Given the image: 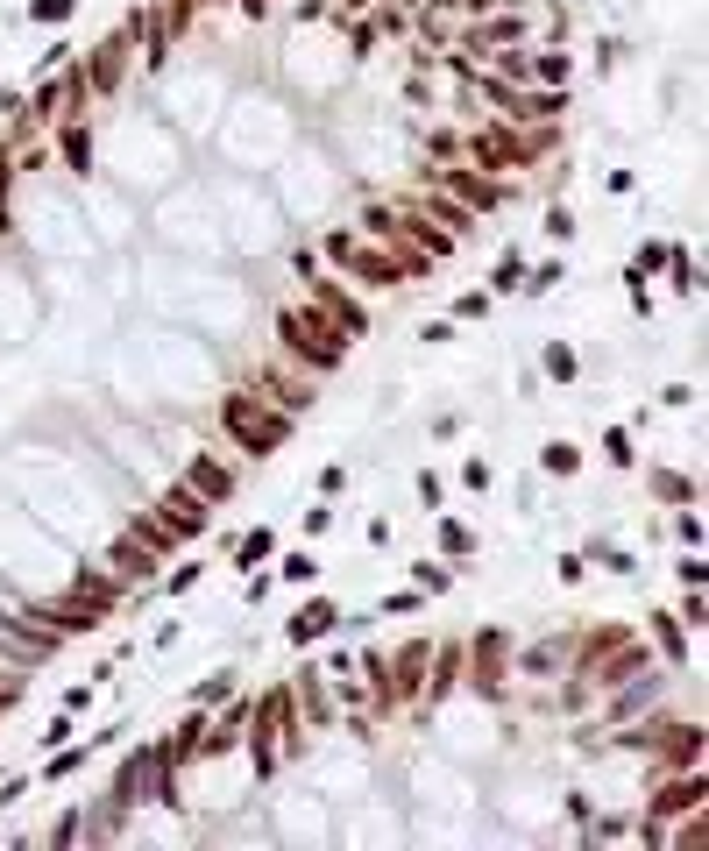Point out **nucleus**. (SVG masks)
<instances>
[{
	"label": "nucleus",
	"instance_id": "16",
	"mask_svg": "<svg viewBox=\"0 0 709 851\" xmlns=\"http://www.w3.org/2000/svg\"><path fill=\"white\" fill-rule=\"evenodd\" d=\"M568 284V263L554 256V263H525V284H518V298H546V291H561Z\"/></svg>",
	"mask_w": 709,
	"mask_h": 851
},
{
	"label": "nucleus",
	"instance_id": "23",
	"mask_svg": "<svg viewBox=\"0 0 709 851\" xmlns=\"http://www.w3.org/2000/svg\"><path fill=\"white\" fill-rule=\"evenodd\" d=\"M412 589H419V596H447V589H454V568H440V561H412Z\"/></svg>",
	"mask_w": 709,
	"mask_h": 851
},
{
	"label": "nucleus",
	"instance_id": "37",
	"mask_svg": "<svg viewBox=\"0 0 709 851\" xmlns=\"http://www.w3.org/2000/svg\"><path fill=\"white\" fill-rule=\"evenodd\" d=\"M419 603H426V596H419V589H398V596H383V603H376V610H390V617H412V610H419Z\"/></svg>",
	"mask_w": 709,
	"mask_h": 851
},
{
	"label": "nucleus",
	"instance_id": "17",
	"mask_svg": "<svg viewBox=\"0 0 709 851\" xmlns=\"http://www.w3.org/2000/svg\"><path fill=\"white\" fill-rule=\"evenodd\" d=\"M539 376H554V383H575V376H582L575 348H568V341H546V348H539Z\"/></svg>",
	"mask_w": 709,
	"mask_h": 851
},
{
	"label": "nucleus",
	"instance_id": "41",
	"mask_svg": "<svg viewBox=\"0 0 709 851\" xmlns=\"http://www.w3.org/2000/svg\"><path fill=\"white\" fill-rule=\"evenodd\" d=\"M78 837H86V816H64V823L50 830V844H78Z\"/></svg>",
	"mask_w": 709,
	"mask_h": 851
},
{
	"label": "nucleus",
	"instance_id": "34",
	"mask_svg": "<svg viewBox=\"0 0 709 851\" xmlns=\"http://www.w3.org/2000/svg\"><path fill=\"white\" fill-rule=\"evenodd\" d=\"M554 575H561V589H582V582H589V554H561Z\"/></svg>",
	"mask_w": 709,
	"mask_h": 851
},
{
	"label": "nucleus",
	"instance_id": "1",
	"mask_svg": "<svg viewBox=\"0 0 709 851\" xmlns=\"http://www.w3.org/2000/svg\"><path fill=\"white\" fill-rule=\"evenodd\" d=\"M348 334L320 313V305H291V313H277V362H298L312 376H334L348 362Z\"/></svg>",
	"mask_w": 709,
	"mask_h": 851
},
{
	"label": "nucleus",
	"instance_id": "19",
	"mask_svg": "<svg viewBox=\"0 0 709 851\" xmlns=\"http://www.w3.org/2000/svg\"><path fill=\"white\" fill-rule=\"evenodd\" d=\"M660 277H674V291H681V298H695V291H702V270H695V256H688L681 242L667 249V270H660Z\"/></svg>",
	"mask_w": 709,
	"mask_h": 851
},
{
	"label": "nucleus",
	"instance_id": "45",
	"mask_svg": "<svg viewBox=\"0 0 709 851\" xmlns=\"http://www.w3.org/2000/svg\"><path fill=\"white\" fill-rule=\"evenodd\" d=\"M270 8H277V0H242V15H249V22H263Z\"/></svg>",
	"mask_w": 709,
	"mask_h": 851
},
{
	"label": "nucleus",
	"instance_id": "4",
	"mask_svg": "<svg viewBox=\"0 0 709 851\" xmlns=\"http://www.w3.org/2000/svg\"><path fill=\"white\" fill-rule=\"evenodd\" d=\"M433 185H440V192H461V206L476 213V220H483V213H497V206L511 199L497 178H476V164H447V171H433Z\"/></svg>",
	"mask_w": 709,
	"mask_h": 851
},
{
	"label": "nucleus",
	"instance_id": "7",
	"mask_svg": "<svg viewBox=\"0 0 709 851\" xmlns=\"http://www.w3.org/2000/svg\"><path fill=\"white\" fill-rule=\"evenodd\" d=\"M156 518L171 525V539H199V532L213 525V504H206V497H192L185 483H171V490H164V511H156Z\"/></svg>",
	"mask_w": 709,
	"mask_h": 851
},
{
	"label": "nucleus",
	"instance_id": "29",
	"mask_svg": "<svg viewBox=\"0 0 709 851\" xmlns=\"http://www.w3.org/2000/svg\"><path fill=\"white\" fill-rule=\"evenodd\" d=\"M355 242H362L355 227H320V256H327V263H341V256L355 249Z\"/></svg>",
	"mask_w": 709,
	"mask_h": 851
},
{
	"label": "nucleus",
	"instance_id": "15",
	"mask_svg": "<svg viewBox=\"0 0 709 851\" xmlns=\"http://www.w3.org/2000/svg\"><path fill=\"white\" fill-rule=\"evenodd\" d=\"M646 483H653V497H660V504H702L695 476H681V469H653Z\"/></svg>",
	"mask_w": 709,
	"mask_h": 851
},
{
	"label": "nucleus",
	"instance_id": "43",
	"mask_svg": "<svg viewBox=\"0 0 709 851\" xmlns=\"http://www.w3.org/2000/svg\"><path fill=\"white\" fill-rule=\"evenodd\" d=\"M64 738H71V710H57V717L43 724V745H64Z\"/></svg>",
	"mask_w": 709,
	"mask_h": 851
},
{
	"label": "nucleus",
	"instance_id": "33",
	"mask_svg": "<svg viewBox=\"0 0 709 851\" xmlns=\"http://www.w3.org/2000/svg\"><path fill=\"white\" fill-rule=\"evenodd\" d=\"M674 539H681V547H702V511H695V504L674 511Z\"/></svg>",
	"mask_w": 709,
	"mask_h": 851
},
{
	"label": "nucleus",
	"instance_id": "22",
	"mask_svg": "<svg viewBox=\"0 0 709 851\" xmlns=\"http://www.w3.org/2000/svg\"><path fill=\"white\" fill-rule=\"evenodd\" d=\"M277 582H291V589H312V582H320V561H312V554L298 547V554H284V561H277Z\"/></svg>",
	"mask_w": 709,
	"mask_h": 851
},
{
	"label": "nucleus",
	"instance_id": "18",
	"mask_svg": "<svg viewBox=\"0 0 709 851\" xmlns=\"http://www.w3.org/2000/svg\"><path fill=\"white\" fill-rule=\"evenodd\" d=\"M589 568H610V575H639V554L617 547V539H596L589 547Z\"/></svg>",
	"mask_w": 709,
	"mask_h": 851
},
{
	"label": "nucleus",
	"instance_id": "20",
	"mask_svg": "<svg viewBox=\"0 0 709 851\" xmlns=\"http://www.w3.org/2000/svg\"><path fill=\"white\" fill-rule=\"evenodd\" d=\"M518 284H525V256H518V249H504V256L490 263V284H483V291L497 298V291H518Z\"/></svg>",
	"mask_w": 709,
	"mask_h": 851
},
{
	"label": "nucleus",
	"instance_id": "44",
	"mask_svg": "<svg viewBox=\"0 0 709 851\" xmlns=\"http://www.w3.org/2000/svg\"><path fill=\"white\" fill-rule=\"evenodd\" d=\"M497 8H511V0H454V15H497Z\"/></svg>",
	"mask_w": 709,
	"mask_h": 851
},
{
	"label": "nucleus",
	"instance_id": "24",
	"mask_svg": "<svg viewBox=\"0 0 709 851\" xmlns=\"http://www.w3.org/2000/svg\"><path fill=\"white\" fill-rule=\"evenodd\" d=\"M22 15H29L36 29H43V22L57 29V22H71V15H78V0H29V8H22Z\"/></svg>",
	"mask_w": 709,
	"mask_h": 851
},
{
	"label": "nucleus",
	"instance_id": "39",
	"mask_svg": "<svg viewBox=\"0 0 709 851\" xmlns=\"http://www.w3.org/2000/svg\"><path fill=\"white\" fill-rule=\"evenodd\" d=\"M660 405H674V412H688V405H695V383H660Z\"/></svg>",
	"mask_w": 709,
	"mask_h": 851
},
{
	"label": "nucleus",
	"instance_id": "42",
	"mask_svg": "<svg viewBox=\"0 0 709 851\" xmlns=\"http://www.w3.org/2000/svg\"><path fill=\"white\" fill-rule=\"evenodd\" d=\"M64 710L78 717V710H93V681H78V688H64Z\"/></svg>",
	"mask_w": 709,
	"mask_h": 851
},
{
	"label": "nucleus",
	"instance_id": "3",
	"mask_svg": "<svg viewBox=\"0 0 709 851\" xmlns=\"http://www.w3.org/2000/svg\"><path fill=\"white\" fill-rule=\"evenodd\" d=\"M539 149H546V135L539 142H518L511 121H483L476 135H468V164H476V171H532Z\"/></svg>",
	"mask_w": 709,
	"mask_h": 851
},
{
	"label": "nucleus",
	"instance_id": "26",
	"mask_svg": "<svg viewBox=\"0 0 709 851\" xmlns=\"http://www.w3.org/2000/svg\"><path fill=\"white\" fill-rule=\"evenodd\" d=\"M490 483H497V469H490V454H468V461H461V490H476V497H483Z\"/></svg>",
	"mask_w": 709,
	"mask_h": 851
},
{
	"label": "nucleus",
	"instance_id": "38",
	"mask_svg": "<svg viewBox=\"0 0 709 851\" xmlns=\"http://www.w3.org/2000/svg\"><path fill=\"white\" fill-rule=\"evenodd\" d=\"M454 327H461V320H426V327H419V341H426V348H447V341H454Z\"/></svg>",
	"mask_w": 709,
	"mask_h": 851
},
{
	"label": "nucleus",
	"instance_id": "9",
	"mask_svg": "<svg viewBox=\"0 0 709 851\" xmlns=\"http://www.w3.org/2000/svg\"><path fill=\"white\" fill-rule=\"evenodd\" d=\"M646 646H653V660H660V667H688V632H681V617H674L667 603L646 617Z\"/></svg>",
	"mask_w": 709,
	"mask_h": 851
},
{
	"label": "nucleus",
	"instance_id": "6",
	"mask_svg": "<svg viewBox=\"0 0 709 851\" xmlns=\"http://www.w3.org/2000/svg\"><path fill=\"white\" fill-rule=\"evenodd\" d=\"M348 284H362V291H376V284H398L405 270H398V256H390V249H376V242H355L341 263H334Z\"/></svg>",
	"mask_w": 709,
	"mask_h": 851
},
{
	"label": "nucleus",
	"instance_id": "31",
	"mask_svg": "<svg viewBox=\"0 0 709 851\" xmlns=\"http://www.w3.org/2000/svg\"><path fill=\"white\" fill-rule=\"evenodd\" d=\"M546 235H554V242H561V249H568V242H575V235H582V227H575V213H568V206H561V199H554V206H546Z\"/></svg>",
	"mask_w": 709,
	"mask_h": 851
},
{
	"label": "nucleus",
	"instance_id": "12",
	"mask_svg": "<svg viewBox=\"0 0 709 851\" xmlns=\"http://www.w3.org/2000/svg\"><path fill=\"white\" fill-rule=\"evenodd\" d=\"M419 213H426V220H447V227H454V242H461V235H476V213H468L461 199H447L440 185H433V192L419 199Z\"/></svg>",
	"mask_w": 709,
	"mask_h": 851
},
{
	"label": "nucleus",
	"instance_id": "28",
	"mask_svg": "<svg viewBox=\"0 0 709 851\" xmlns=\"http://www.w3.org/2000/svg\"><path fill=\"white\" fill-rule=\"evenodd\" d=\"M412 490H419V504H426V511H447V483H440V469H419V476H412Z\"/></svg>",
	"mask_w": 709,
	"mask_h": 851
},
{
	"label": "nucleus",
	"instance_id": "10",
	"mask_svg": "<svg viewBox=\"0 0 709 851\" xmlns=\"http://www.w3.org/2000/svg\"><path fill=\"white\" fill-rule=\"evenodd\" d=\"M582 461H589V454H582L575 440H561V433H554V440H546V447H539V476H554V483H568V476H582Z\"/></svg>",
	"mask_w": 709,
	"mask_h": 851
},
{
	"label": "nucleus",
	"instance_id": "35",
	"mask_svg": "<svg viewBox=\"0 0 709 851\" xmlns=\"http://www.w3.org/2000/svg\"><path fill=\"white\" fill-rule=\"evenodd\" d=\"M199 575H206L199 561H178V568L164 575V589H171V596H185V589H199Z\"/></svg>",
	"mask_w": 709,
	"mask_h": 851
},
{
	"label": "nucleus",
	"instance_id": "8",
	"mask_svg": "<svg viewBox=\"0 0 709 851\" xmlns=\"http://www.w3.org/2000/svg\"><path fill=\"white\" fill-rule=\"evenodd\" d=\"M185 490L192 497H206L213 511L234 497V461H220V454H192V469H185Z\"/></svg>",
	"mask_w": 709,
	"mask_h": 851
},
{
	"label": "nucleus",
	"instance_id": "40",
	"mask_svg": "<svg viewBox=\"0 0 709 851\" xmlns=\"http://www.w3.org/2000/svg\"><path fill=\"white\" fill-rule=\"evenodd\" d=\"M320 532H334V511H327V497L305 511V539H320Z\"/></svg>",
	"mask_w": 709,
	"mask_h": 851
},
{
	"label": "nucleus",
	"instance_id": "30",
	"mask_svg": "<svg viewBox=\"0 0 709 851\" xmlns=\"http://www.w3.org/2000/svg\"><path fill=\"white\" fill-rule=\"evenodd\" d=\"M64 157H71V171H93V135L86 128H64Z\"/></svg>",
	"mask_w": 709,
	"mask_h": 851
},
{
	"label": "nucleus",
	"instance_id": "32",
	"mask_svg": "<svg viewBox=\"0 0 709 851\" xmlns=\"http://www.w3.org/2000/svg\"><path fill=\"white\" fill-rule=\"evenodd\" d=\"M490 305H497V298H490V291L476 284V291H461V298H454V313H447V320H483Z\"/></svg>",
	"mask_w": 709,
	"mask_h": 851
},
{
	"label": "nucleus",
	"instance_id": "36",
	"mask_svg": "<svg viewBox=\"0 0 709 851\" xmlns=\"http://www.w3.org/2000/svg\"><path fill=\"white\" fill-rule=\"evenodd\" d=\"M348 490V461H327V469H320V497H341Z\"/></svg>",
	"mask_w": 709,
	"mask_h": 851
},
{
	"label": "nucleus",
	"instance_id": "25",
	"mask_svg": "<svg viewBox=\"0 0 709 851\" xmlns=\"http://www.w3.org/2000/svg\"><path fill=\"white\" fill-rule=\"evenodd\" d=\"M227 688H234V674H206V681L185 695V703H199V710H220V703H227Z\"/></svg>",
	"mask_w": 709,
	"mask_h": 851
},
{
	"label": "nucleus",
	"instance_id": "27",
	"mask_svg": "<svg viewBox=\"0 0 709 851\" xmlns=\"http://www.w3.org/2000/svg\"><path fill=\"white\" fill-rule=\"evenodd\" d=\"M86 759H93L86 745H64V752H57V759L43 766V781H71V773H78V766H86Z\"/></svg>",
	"mask_w": 709,
	"mask_h": 851
},
{
	"label": "nucleus",
	"instance_id": "14",
	"mask_svg": "<svg viewBox=\"0 0 709 851\" xmlns=\"http://www.w3.org/2000/svg\"><path fill=\"white\" fill-rule=\"evenodd\" d=\"M433 532H440V554H447V561H468V554H476V532H468L461 518L433 511Z\"/></svg>",
	"mask_w": 709,
	"mask_h": 851
},
{
	"label": "nucleus",
	"instance_id": "11",
	"mask_svg": "<svg viewBox=\"0 0 709 851\" xmlns=\"http://www.w3.org/2000/svg\"><path fill=\"white\" fill-rule=\"evenodd\" d=\"M596 454L610 461L617 476H624V469H639V440H632V426H610V419H603V433H596Z\"/></svg>",
	"mask_w": 709,
	"mask_h": 851
},
{
	"label": "nucleus",
	"instance_id": "13",
	"mask_svg": "<svg viewBox=\"0 0 709 851\" xmlns=\"http://www.w3.org/2000/svg\"><path fill=\"white\" fill-rule=\"evenodd\" d=\"M270 554H277V525H256V532H242V539H234V554H227V561L249 575V568H263Z\"/></svg>",
	"mask_w": 709,
	"mask_h": 851
},
{
	"label": "nucleus",
	"instance_id": "5",
	"mask_svg": "<svg viewBox=\"0 0 709 851\" xmlns=\"http://www.w3.org/2000/svg\"><path fill=\"white\" fill-rule=\"evenodd\" d=\"M341 617H348V610H341L334 596H312V603H305V610L291 617V625H284V646H298V653H312V646H320V639H334V632H341Z\"/></svg>",
	"mask_w": 709,
	"mask_h": 851
},
{
	"label": "nucleus",
	"instance_id": "21",
	"mask_svg": "<svg viewBox=\"0 0 709 851\" xmlns=\"http://www.w3.org/2000/svg\"><path fill=\"white\" fill-rule=\"evenodd\" d=\"M624 57H632V43H624V36H596V43H589V64L603 71V79H610V71H624Z\"/></svg>",
	"mask_w": 709,
	"mask_h": 851
},
{
	"label": "nucleus",
	"instance_id": "2",
	"mask_svg": "<svg viewBox=\"0 0 709 851\" xmlns=\"http://www.w3.org/2000/svg\"><path fill=\"white\" fill-rule=\"evenodd\" d=\"M220 433L242 447V454L270 461V454L291 440V412H277V405L256 398V391H227V398H220Z\"/></svg>",
	"mask_w": 709,
	"mask_h": 851
}]
</instances>
